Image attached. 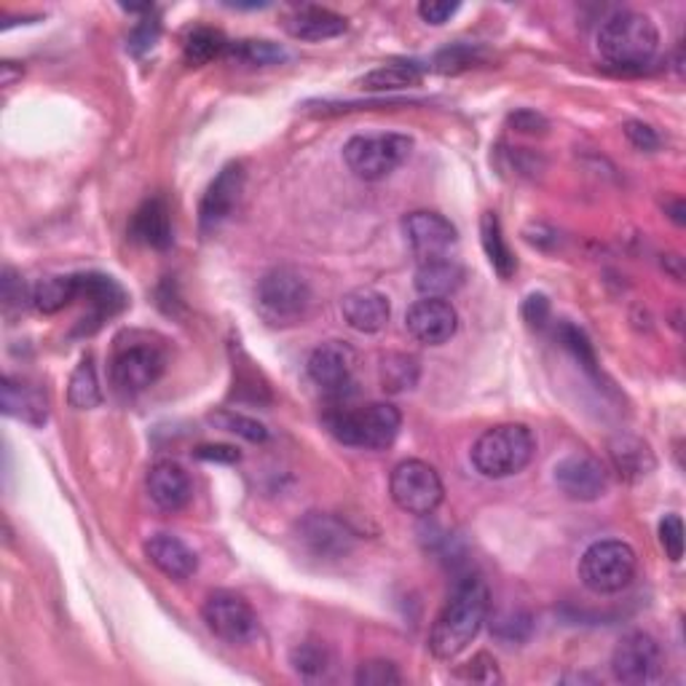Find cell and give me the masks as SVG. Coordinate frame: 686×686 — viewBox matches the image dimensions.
Returning a JSON list of instances; mask_svg holds the SVG:
<instances>
[{"mask_svg": "<svg viewBox=\"0 0 686 686\" xmlns=\"http://www.w3.org/2000/svg\"><path fill=\"white\" fill-rule=\"evenodd\" d=\"M129 236L153 250H167L172 244V215L164 199H148L134 212L129 223Z\"/></svg>", "mask_w": 686, "mask_h": 686, "instance_id": "603a6c76", "label": "cell"}, {"mask_svg": "<svg viewBox=\"0 0 686 686\" xmlns=\"http://www.w3.org/2000/svg\"><path fill=\"white\" fill-rule=\"evenodd\" d=\"M668 212H670V220H673V223H676V225H684V223H686V218H684V212H686V210H684V202H682V199H676V202H670V204H668Z\"/></svg>", "mask_w": 686, "mask_h": 686, "instance_id": "f907efd6", "label": "cell"}, {"mask_svg": "<svg viewBox=\"0 0 686 686\" xmlns=\"http://www.w3.org/2000/svg\"><path fill=\"white\" fill-rule=\"evenodd\" d=\"M325 424L339 443L365 451H386L397 440L403 416L390 403H371L362 407L339 405L325 413Z\"/></svg>", "mask_w": 686, "mask_h": 686, "instance_id": "3957f363", "label": "cell"}, {"mask_svg": "<svg viewBox=\"0 0 686 686\" xmlns=\"http://www.w3.org/2000/svg\"><path fill=\"white\" fill-rule=\"evenodd\" d=\"M422 75L424 70L418 62H386L362 79V89L365 92H397V89L416 87Z\"/></svg>", "mask_w": 686, "mask_h": 686, "instance_id": "83f0119b", "label": "cell"}, {"mask_svg": "<svg viewBox=\"0 0 686 686\" xmlns=\"http://www.w3.org/2000/svg\"><path fill=\"white\" fill-rule=\"evenodd\" d=\"M475 60H477V57L472 49L453 47V49H445L443 54L437 57V70H443V73H456V70L470 68V64Z\"/></svg>", "mask_w": 686, "mask_h": 686, "instance_id": "ee69618b", "label": "cell"}, {"mask_svg": "<svg viewBox=\"0 0 686 686\" xmlns=\"http://www.w3.org/2000/svg\"><path fill=\"white\" fill-rule=\"evenodd\" d=\"M341 314L346 325L357 333H379L386 327L392 316L390 297L373 287H357L343 295Z\"/></svg>", "mask_w": 686, "mask_h": 686, "instance_id": "44dd1931", "label": "cell"}, {"mask_svg": "<svg viewBox=\"0 0 686 686\" xmlns=\"http://www.w3.org/2000/svg\"><path fill=\"white\" fill-rule=\"evenodd\" d=\"M416 290L424 297H448L464 284V269L451 258H435V261L418 263L416 271Z\"/></svg>", "mask_w": 686, "mask_h": 686, "instance_id": "d4e9b609", "label": "cell"}, {"mask_svg": "<svg viewBox=\"0 0 686 686\" xmlns=\"http://www.w3.org/2000/svg\"><path fill=\"white\" fill-rule=\"evenodd\" d=\"M458 11V3H448V0H424V3H418V17L424 19L426 24H445L448 19Z\"/></svg>", "mask_w": 686, "mask_h": 686, "instance_id": "7bdbcfd3", "label": "cell"}, {"mask_svg": "<svg viewBox=\"0 0 686 686\" xmlns=\"http://www.w3.org/2000/svg\"><path fill=\"white\" fill-rule=\"evenodd\" d=\"M32 306L41 314H57L79 301V274L73 276H47L30 290Z\"/></svg>", "mask_w": 686, "mask_h": 686, "instance_id": "484cf974", "label": "cell"}, {"mask_svg": "<svg viewBox=\"0 0 686 686\" xmlns=\"http://www.w3.org/2000/svg\"><path fill=\"white\" fill-rule=\"evenodd\" d=\"M306 371L309 379H312L322 392L341 397V394L352 386L354 352L341 341L320 343L306 362Z\"/></svg>", "mask_w": 686, "mask_h": 686, "instance_id": "e0dca14e", "label": "cell"}, {"mask_svg": "<svg viewBox=\"0 0 686 686\" xmlns=\"http://www.w3.org/2000/svg\"><path fill=\"white\" fill-rule=\"evenodd\" d=\"M68 400H70V405L79 407V411H92V407L102 403L100 381H97L92 357L81 360L79 367H75V373L70 375Z\"/></svg>", "mask_w": 686, "mask_h": 686, "instance_id": "1f68e13d", "label": "cell"}, {"mask_svg": "<svg viewBox=\"0 0 686 686\" xmlns=\"http://www.w3.org/2000/svg\"><path fill=\"white\" fill-rule=\"evenodd\" d=\"M510 124H513L517 132H523V134L547 132V121L542 119L539 113H534V110H517V113L510 115Z\"/></svg>", "mask_w": 686, "mask_h": 686, "instance_id": "7dc6e473", "label": "cell"}, {"mask_svg": "<svg viewBox=\"0 0 686 686\" xmlns=\"http://www.w3.org/2000/svg\"><path fill=\"white\" fill-rule=\"evenodd\" d=\"M659 545L673 563L684 558V523L678 515H665L659 521Z\"/></svg>", "mask_w": 686, "mask_h": 686, "instance_id": "74e56055", "label": "cell"}, {"mask_svg": "<svg viewBox=\"0 0 686 686\" xmlns=\"http://www.w3.org/2000/svg\"><path fill=\"white\" fill-rule=\"evenodd\" d=\"M309 306H312V287L293 265H276L265 271L263 280L258 282V309L269 325H295L309 312Z\"/></svg>", "mask_w": 686, "mask_h": 686, "instance_id": "5b68a950", "label": "cell"}, {"mask_svg": "<svg viewBox=\"0 0 686 686\" xmlns=\"http://www.w3.org/2000/svg\"><path fill=\"white\" fill-rule=\"evenodd\" d=\"M148 494L153 504L164 513H180L188 502H191V477L172 458H161L148 470Z\"/></svg>", "mask_w": 686, "mask_h": 686, "instance_id": "ffe728a7", "label": "cell"}, {"mask_svg": "<svg viewBox=\"0 0 686 686\" xmlns=\"http://www.w3.org/2000/svg\"><path fill=\"white\" fill-rule=\"evenodd\" d=\"M558 339H561L563 346H566L568 352H572L574 357L579 360V365H585V371L595 373L593 343L587 341V335L582 333L577 325H572V322H561V325H558Z\"/></svg>", "mask_w": 686, "mask_h": 686, "instance_id": "d590c367", "label": "cell"}, {"mask_svg": "<svg viewBox=\"0 0 686 686\" xmlns=\"http://www.w3.org/2000/svg\"><path fill=\"white\" fill-rule=\"evenodd\" d=\"M491 612V595L483 579L467 577L451 593L430 633V649L437 659H453L477 638Z\"/></svg>", "mask_w": 686, "mask_h": 686, "instance_id": "6da1fadb", "label": "cell"}, {"mask_svg": "<svg viewBox=\"0 0 686 686\" xmlns=\"http://www.w3.org/2000/svg\"><path fill=\"white\" fill-rule=\"evenodd\" d=\"M612 673L619 684H652L663 676V649L649 633H627L612 652Z\"/></svg>", "mask_w": 686, "mask_h": 686, "instance_id": "8fae6325", "label": "cell"}, {"mask_svg": "<svg viewBox=\"0 0 686 686\" xmlns=\"http://www.w3.org/2000/svg\"><path fill=\"white\" fill-rule=\"evenodd\" d=\"M481 242H483L485 255H488V263L494 265L496 274H500L502 280H510V276L515 274L517 261H515L513 250H510L507 242H504L502 223H500V218H496V212H483Z\"/></svg>", "mask_w": 686, "mask_h": 686, "instance_id": "4316f807", "label": "cell"}, {"mask_svg": "<svg viewBox=\"0 0 686 686\" xmlns=\"http://www.w3.org/2000/svg\"><path fill=\"white\" fill-rule=\"evenodd\" d=\"M287 32L297 41H309V43H320V41H330V38H339L346 32V19L341 14H335V11L322 9V6H303V9H297L293 17L287 19Z\"/></svg>", "mask_w": 686, "mask_h": 686, "instance_id": "cb8c5ba5", "label": "cell"}, {"mask_svg": "<svg viewBox=\"0 0 686 686\" xmlns=\"http://www.w3.org/2000/svg\"><path fill=\"white\" fill-rule=\"evenodd\" d=\"M413 138L400 132H373V134H357L343 145V161H346L349 172L354 178L367 180H384L397 170L403 161L411 157Z\"/></svg>", "mask_w": 686, "mask_h": 686, "instance_id": "8992f818", "label": "cell"}, {"mask_svg": "<svg viewBox=\"0 0 686 686\" xmlns=\"http://www.w3.org/2000/svg\"><path fill=\"white\" fill-rule=\"evenodd\" d=\"M418 373H422V367L411 354H386L381 360V386L392 394L413 390L418 384Z\"/></svg>", "mask_w": 686, "mask_h": 686, "instance_id": "4dcf8cb0", "label": "cell"}, {"mask_svg": "<svg viewBox=\"0 0 686 686\" xmlns=\"http://www.w3.org/2000/svg\"><path fill=\"white\" fill-rule=\"evenodd\" d=\"M405 327L424 346H443L458 330V314L451 301L443 297H422L405 314Z\"/></svg>", "mask_w": 686, "mask_h": 686, "instance_id": "5bb4252c", "label": "cell"}, {"mask_svg": "<svg viewBox=\"0 0 686 686\" xmlns=\"http://www.w3.org/2000/svg\"><path fill=\"white\" fill-rule=\"evenodd\" d=\"M167 354L159 343L142 335H129V339L115 341L113 360H110V381L119 392L140 394L151 390L153 384L164 375Z\"/></svg>", "mask_w": 686, "mask_h": 686, "instance_id": "ba28073f", "label": "cell"}, {"mask_svg": "<svg viewBox=\"0 0 686 686\" xmlns=\"http://www.w3.org/2000/svg\"><path fill=\"white\" fill-rule=\"evenodd\" d=\"M625 134H627V140H630L633 145L638 148V151H657V148H659L657 132L649 124H640V121H627Z\"/></svg>", "mask_w": 686, "mask_h": 686, "instance_id": "bcb514c9", "label": "cell"}, {"mask_svg": "<svg viewBox=\"0 0 686 686\" xmlns=\"http://www.w3.org/2000/svg\"><path fill=\"white\" fill-rule=\"evenodd\" d=\"M225 54H229L234 62L258 64V68H263V64H276V62H282L284 57H287L282 47H276V43H271V41L229 43Z\"/></svg>", "mask_w": 686, "mask_h": 686, "instance_id": "836d02e7", "label": "cell"}, {"mask_svg": "<svg viewBox=\"0 0 686 686\" xmlns=\"http://www.w3.org/2000/svg\"><path fill=\"white\" fill-rule=\"evenodd\" d=\"M290 665L306 682H320V678H327L330 668H333V655H330L327 644L306 638L290 649Z\"/></svg>", "mask_w": 686, "mask_h": 686, "instance_id": "f1b7e54d", "label": "cell"}, {"mask_svg": "<svg viewBox=\"0 0 686 686\" xmlns=\"http://www.w3.org/2000/svg\"><path fill=\"white\" fill-rule=\"evenodd\" d=\"M0 405L6 416L17 418L30 426H43L49 418V397L38 384H30L24 379L6 375L0 386Z\"/></svg>", "mask_w": 686, "mask_h": 686, "instance_id": "d6986e66", "label": "cell"}, {"mask_svg": "<svg viewBox=\"0 0 686 686\" xmlns=\"http://www.w3.org/2000/svg\"><path fill=\"white\" fill-rule=\"evenodd\" d=\"M159 32H161V28H159L157 19H151V17L142 19L138 28L132 30V36H129V51L140 57L142 51H148L153 47V43H157Z\"/></svg>", "mask_w": 686, "mask_h": 686, "instance_id": "60d3db41", "label": "cell"}, {"mask_svg": "<svg viewBox=\"0 0 686 686\" xmlns=\"http://www.w3.org/2000/svg\"><path fill=\"white\" fill-rule=\"evenodd\" d=\"M403 236L418 263L435 261V258H448V250L456 244L458 231L448 218L432 210L407 212L403 218Z\"/></svg>", "mask_w": 686, "mask_h": 686, "instance_id": "7c38bea8", "label": "cell"}, {"mask_svg": "<svg viewBox=\"0 0 686 686\" xmlns=\"http://www.w3.org/2000/svg\"><path fill=\"white\" fill-rule=\"evenodd\" d=\"M145 555L164 577H170L174 582L191 579L199 568L196 553H193L183 539H178V536L172 534H164V531H161V534H153L151 539L145 542Z\"/></svg>", "mask_w": 686, "mask_h": 686, "instance_id": "7402d4cb", "label": "cell"}, {"mask_svg": "<svg viewBox=\"0 0 686 686\" xmlns=\"http://www.w3.org/2000/svg\"><path fill=\"white\" fill-rule=\"evenodd\" d=\"M79 297L89 303V316H83L87 333H94L102 322L127 306L124 287L105 274H79Z\"/></svg>", "mask_w": 686, "mask_h": 686, "instance_id": "ac0fdd59", "label": "cell"}, {"mask_svg": "<svg viewBox=\"0 0 686 686\" xmlns=\"http://www.w3.org/2000/svg\"><path fill=\"white\" fill-rule=\"evenodd\" d=\"M612 458L617 464L619 472L625 475H646L652 467H655V458H652L649 448H646L640 440L623 437L617 443H612Z\"/></svg>", "mask_w": 686, "mask_h": 686, "instance_id": "d6a6232c", "label": "cell"}, {"mask_svg": "<svg viewBox=\"0 0 686 686\" xmlns=\"http://www.w3.org/2000/svg\"><path fill=\"white\" fill-rule=\"evenodd\" d=\"M390 494L403 513L426 517L443 504L445 488L432 464L422 462V458H407L392 470Z\"/></svg>", "mask_w": 686, "mask_h": 686, "instance_id": "9c48e42d", "label": "cell"}, {"mask_svg": "<svg viewBox=\"0 0 686 686\" xmlns=\"http://www.w3.org/2000/svg\"><path fill=\"white\" fill-rule=\"evenodd\" d=\"M598 54L619 70H640L657 57L659 30L646 14L638 11H617L601 24Z\"/></svg>", "mask_w": 686, "mask_h": 686, "instance_id": "7a4b0ae2", "label": "cell"}, {"mask_svg": "<svg viewBox=\"0 0 686 686\" xmlns=\"http://www.w3.org/2000/svg\"><path fill=\"white\" fill-rule=\"evenodd\" d=\"M636 549L627 542L604 539L595 542L579 558V579L595 595L623 593L636 577Z\"/></svg>", "mask_w": 686, "mask_h": 686, "instance_id": "52a82bcc", "label": "cell"}, {"mask_svg": "<svg viewBox=\"0 0 686 686\" xmlns=\"http://www.w3.org/2000/svg\"><path fill=\"white\" fill-rule=\"evenodd\" d=\"M354 682L360 686H392L403 684V676H400L397 665L390 663V659H367L357 668Z\"/></svg>", "mask_w": 686, "mask_h": 686, "instance_id": "8d00e7d4", "label": "cell"}, {"mask_svg": "<svg viewBox=\"0 0 686 686\" xmlns=\"http://www.w3.org/2000/svg\"><path fill=\"white\" fill-rule=\"evenodd\" d=\"M553 481L563 496L574 502H595L606 494V470L598 458L587 453H572L563 456L553 470Z\"/></svg>", "mask_w": 686, "mask_h": 686, "instance_id": "4fadbf2b", "label": "cell"}, {"mask_svg": "<svg viewBox=\"0 0 686 686\" xmlns=\"http://www.w3.org/2000/svg\"><path fill=\"white\" fill-rule=\"evenodd\" d=\"M536 453V437L526 424H500L485 430L472 445V467L491 481L513 477L531 464Z\"/></svg>", "mask_w": 686, "mask_h": 686, "instance_id": "277c9868", "label": "cell"}, {"mask_svg": "<svg viewBox=\"0 0 686 686\" xmlns=\"http://www.w3.org/2000/svg\"><path fill=\"white\" fill-rule=\"evenodd\" d=\"M494 633L504 640H523L531 633V619L526 614H507V617L496 619Z\"/></svg>", "mask_w": 686, "mask_h": 686, "instance_id": "b9f144b4", "label": "cell"}, {"mask_svg": "<svg viewBox=\"0 0 686 686\" xmlns=\"http://www.w3.org/2000/svg\"><path fill=\"white\" fill-rule=\"evenodd\" d=\"M196 458L204 462H220V464H236L242 458V453L234 445H199Z\"/></svg>", "mask_w": 686, "mask_h": 686, "instance_id": "c3c4849f", "label": "cell"}, {"mask_svg": "<svg viewBox=\"0 0 686 686\" xmlns=\"http://www.w3.org/2000/svg\"><path fill=\"white\" fill-rule=\"evenodd\" d=\"M202 617L212 636H218L231 646L250 644V640H255L258 633H261L255 608H252L242 595L231 591H215L206 595Z\"/></svg>", "mask_w": 686, "mask_h": 686, "instance_id": "30bf717a", "label": "cell"}, {"mask_svg": "<svg viewBox=\"0 0 686 686\" xmlns=\"http://www.w3.org/2000/svg\"><path fill=\"white\" fill-rule=\"evenodd\" d=\"M0 295H3V312L11 314L22 312L24 303L32 301V295H28V287H24L22 276L17 274L14 269H3V282H0Z\"/></svg>", "mask_w": 686, "mask_h": 686, "instance_id": "ab89813d", "label": "cell"}, {"mask_svg": "<svg viewBox=\"0 0 686 686\" xmlns=\"http://www.w3.org/2000/svg\"><path fill=\"white\" fill-rule=\"evenodd\" d=\"M225 49H229V41H225L223 32L215 28H193L183 43L185 62L191 64V68H202V64L212 62L215 57L225 54Z\"/></svg>", "mask_w": 686, "mask_h": 686, "instance_id": "f546056e", "label": "cell"}, {"mask_svg": "<svg viewBox=\"0 0 686 686\" xmlns=\"http://www.w3.org/2000/svg\"><path fill=\"white\" fill-rule=\"evenodd\" d=\"M297 539L316 558L339 561L354 547V534L339 517L327 513H309L297 523Z\"/></svg>", "mask_w": 686, "mask_h": 686, "instance_id": "2e32d148", "label": "cell"}, {"mask_svg": "<svg viewBox=\"0 0 686 686\" xmlns=\"http://www.w3.org/2000/svg\"><path fill=\"white\" fill-rule=\"evenodd\" d=\"M244 188V167L234 161V164L223 167L218 172V178L212 180L210 188L204 191L202 204H199V225H202L204 234L220 229L225 220L231 218L234 206L239 204Z\"/></svg>", "mask_w": 686, "mask_h": 686, "instance_id": "9a60e30c", "label": "cell"}, {"mask_svg": "<svg viewBox=\"0 0 686 686\" xmlns=\"http://www.w3.org/2000/svg\"><path fill=\"white\" fill-rule=\"evenodd\" d=\"M17 62H3L0 64V83H3V87H11V83H14L17 79H22V73L24 70L22 68H14Z\"/></svg>", "mask_w": 686, "mask_h": 686, "instance_id": "681fc988", "label": "cell"}, {"mask_svg": "<svg viewBox=\"0 0 686 686\" xmlns=\"http://www.w3.org/2000/svg\"><path fill=\"white\" fill-rule=\"evenodd\" d=\"M523 320L528 322L531 327H545L547 320H549V301L547 295L542 293H534L526 297V303H523Z\"/></svg>", "mask_w": 686, "mask_h": 686, "instance_id": "f6af8a7d", "label": "cell"}, {"mask_svg": "<svg viewBox=\"0 0 686 686\" xmlns=\"http://www.w3.org/2000/svg\"><path fill=\"white\" fill-rule=\"evenodd\" d=\"M458 678H467V682H477V684H500L502 682V673L496 668V659L491 655H475L470 659L467 665H462V668L456 670Z\"/></svg>", "mask_w": 686, "mask_h": 686, "instance_id": "f35d334b", "label": "cell"}, {"mask_svg": "<svg viewBox=\"0 0 686 686\" xmlns=\"http://www.w3.org/2000/svg\"><path fill=\"white\" fill-rule=\"evenodd\" d=\"M210 422L220 426V430L234 432V435L244 437L248 443H265V440H269V430H265L261 422H255V418L244 416V413L218 411V413H212Z\"/></svg>", "mask_w": 686, "mask_h": 686, "instance_id": "e575fe53", "label": "cell"}]
</instances>
